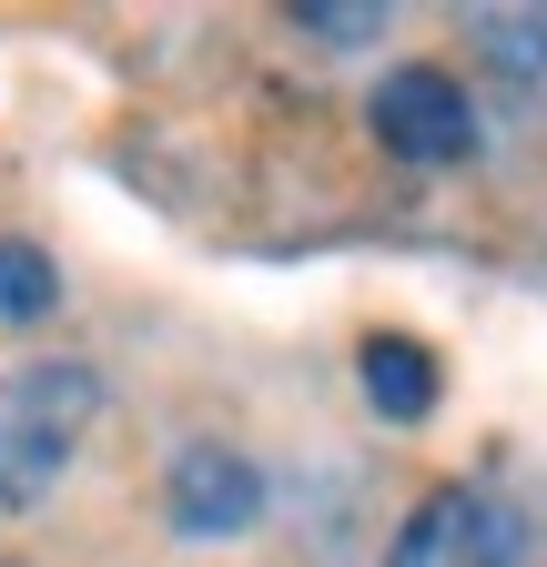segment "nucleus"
<instances>
[{
    "label": "nucleus",
    "mask_w": 547,
    "mask_h": 567,
    "mask_svg": "<svg viewBox=\"0 0 547 567\" xmlns=\"http://www.w3.org/2000/svg\"><path fill=\"white\" fill-rule=\"evenodd\" d=\"M365 112H375V142H385L395 163H416V173H446V163H466V153H476V112H466V92L446 82L436 61L385 71Z\"/></svg>",
    "instance_id": "nucleus-2"
},
{
    "label": "nucleus",
    "mask_w": 547,
    "mask_h": 567,
    "mask_svg": "<svg viewBox=\"0 0 547 567\" xmlns=\"http://www.w3.org/2000/svg\"><path fill=\"white\" fill-rule=\"evenodd\" d=\"M355 375H365V405H375L385 425H416V415L436 405V354H426L416 334H365Z\"/></svg>",
    "instance_id": "nucleus-5"
},
{
    "label": "nucleus",
    "mask_w": 547,
    "mask_h": 567,
    "mask_svg": "<svg viewBox=\"0 0 547 567\" xmlns=\"http://www.w3.org/2000/svg\"><path fill=\"white\" fill-rule=\"evenodd\" d=\"M385 21H395L385 0H305V11H295V31H305V41H324V51H365Z\"/></svg>",
    "instance_id": "nucleus-8"
},
{
    "label": "nucleus",
    "mask_w": 547,
    "mask_h": 567,
    "mask_svg": "<svg viewBox=\"0 0 547 567\" xmlns=\"http://www.w3.org/2000/svg\"><path fill=\"white\" fill-rule=\"evenodd\" d=\"M466 41L507 82H547V11H466Z\"/></svg>",
    "instance_id": "nucleus-6"
},
{
    "label": "nucleus",
    "mask_w": 547,
    "mask_h": 567,
    "mask_svg": "<svg viewBox=\"0 0 547 567\" xmlns=\"http://www.w3.org/2000/svg\"><path fill=\"white\" fill-rule=\"evenodd\" d=\"M92 415H102V375L72 365V354H41V365H21L0 385V507L11 517L61 486V466L92 436Z\"/></svg>",
    "instance_id": "nucleus-1"
},
{
    "label": "nucleus",
    "mask_w": 547,
    "mask_h": 567,
    "mask_svg": "<svg viewBox=\"0 0 547 567\" xmlns=\"http://www.w3.org/2000/svg\"><path fill=\"white\" fill-rule=\"evenodd\" d=\"M163 507H173L183 537H244L264 517V466L244 446H224V436H193L163 466Z\"/></svg>",
    "instance_id": "nucleus-4"
},
{
    "label": "nucleus",
    "mask_w": 547,
    "mask_h": 567,
    "mask_svg": "<svg viewBox=\"0 0 547 567\" xmlns=\"http://www.w3.org/2000/svg\"><path fill=\"white\" fill-rule=\"evenodd\" d=\"M527 527L517 507H497V496H476V486H436L416 517L395 527L385 567H517Z\"/></svg>",
    "instance_id": "nucleus-3"
},
{
    "label": "nucleus",
    "mask_w": 547,
    "mask_h": 567,
    "mask_svg": "<svg viewBox=\"0 0 547 567\" xmlns=\"http://www.w3.org/2000/svg\"><path fill=\"white\" fill-rule=\"evenodd\" d=\"M51 305H61L51 254H41V244H21V234H0V324H41Z\"/></svg>",
    "instance_id": "nucleus-7"
}]
</instances>
